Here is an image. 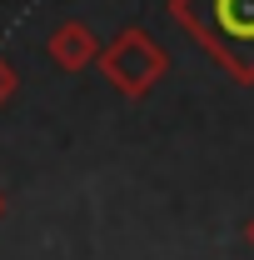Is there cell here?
<instances>
[{
    "label": "cell",
    "instance_id": "cell-1",
    "mask_svg": "<svg viewBox=\"0 0 254 260\" xmlns=\"http://www.w3.org/2000/svg\"><path fill=\"white\" fill-rule=\"evenodd\" d=\"M170 15L234 85H254V0H170Z\"/></svg>",
    "mask_w": 254,
    "mask_h": 260
},
{
    "label": "cell",
    "instance_id": "cell-2",
    "mask_svg": "<svg viewBox=\"0 0 254 260\" xmlns=\"http://www.w3.org/2000/svg\"><path fill=\"white\" fill-rule=\"evenodd\" d=\"M95 65H100V75H105L125 100H145L159 80L170 75L164 45H159L150 30H140V25H125L110 45H100Z\"/></svg>",
    "mask_w": 254,
    "mask_h": 260
},
{
    "label": "cell",
    "instance_id": "cell-4",
    "mask_svg": "<svg viewBox=\"0 0 254 260\" xmlns=\"http://www.w3.org/2000/svg\"><path fill=\"white\" fill-rule=\"evenodd\" d=\"M15 90H20V70H15V65L0 55V110H5V105L15 100Z\"/></svg>",
    "mask_w": 254,
    "mask_h": 260
},
{
    "label": "cell",
    "instance_id": "cell-5",
    "mask_svg": "<svg viewBox=\"0 0 254 260\" xmlns=\"http://www.w3.org/2000/svg\"><path fill=\"white\" fill-rule=\"evenodd\" d=\"M244 240H249V245H254V215H249V225H244Z\"/></svg>",
    "mask_w": 254,
    "mask_h": 260
},
{
    "label": "cell",
    "instance_id": "cell-3",
    "mask_svg": "<svg viewBox=\"0 0 254 260\" xmlns=\"http://www.w3.org/2000/svg\"><path fill=\"white\" fill-rule=\"evenodd\" d=\"M45 55L55 60V70L75 75V70L95 65L100 40H95V30H90L85 20H65V25H55V30H50V40H45Z\"/></svg>",
    "mask_w": 254,
    "mask_h": 260
},
{
    "label": "cell",
    "instance_id": "cell-6",
    "mask_svg": "<svg viewBox=\"0 0 254 260\" xmlns=\"http://www.w3.org/2000/svg\"><path fill=\"white\" fill-rule=\"evenodd\" d=\"M5 210H10V200H5V190H0V220H5Z\"/></svg>",
    "mask_w": 254,
    "mask_h": 260
}]
</instances>
